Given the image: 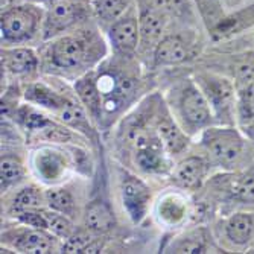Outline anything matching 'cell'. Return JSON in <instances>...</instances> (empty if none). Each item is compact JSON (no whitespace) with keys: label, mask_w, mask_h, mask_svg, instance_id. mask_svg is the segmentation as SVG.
Instances as JSON below:
<instances>
[{"label":"cell","mask_w":254,"mask_h":254,"mask_svg":"<svg viewBox=\"0 0 254 254\" xmlns=\"http://www.w3.org/2000/svg\"><path fill=\"white\" fill-rule=\"evenodd\" d=\"M41 11L32 5H18L2 14V38L9 43L31 40L38 31Z\"/></svg>","instance_id":"1"},{"label":"cell","mask_w":254,"mask_h":254,"mask_svg":"<svg viewBox=\"0 0 254 254\" xmlns=\"http://www.w3.org/2000/svg\"><path fill=\"white\" fill-rule=\"evenodd\" d=\"M202 143L212 158L222 166L232 165L244 148L242 137L233 128H209L204 132Z\"/></svg>","instance_id":"2"},{"label":"cell","mask_w":254,"mask_h":254,"mask_svg":"<svg viewBox=\"0 0 254 254\" xmlns=\"http://www.w3.org/2000/svg\"><path fill=\"white\" fill-rule=\"evenodd\" d=\"M180 111L186 124L192 128H202L212 122L210 104L193 82H188L181 91Z\"/></svg>","instance_id":"3"},{"label":"cell","mask_w":254,"mask_h":254,"mask_svg":"<svg viewBox=\"0 0 254 254\" xmlns=\"http://www.w3.org/2000/svg\"><path fill=\"white\" fill-rule=\"evenodd\" d=\"M85 15V8L73 0H52L44 20V37H54L68 29Z\"/></svg>","instance_id":"4"},{"label":"cell","mask_w":254,"mask_h":254,"mask_svg":"<svg viewBox=\"0 0 254 254\" xmlns=\"http://www.w3.org/2000/svg\"><path fill=\"white\" fill-rule=\"evenodd\" d=\"M151 193L145 184L135 177H127L122 181L124 205L134 222H140L148 210Z\"/></svg>","instance_id":"5"},{"label":"cell","mask_w":254,"mask_h":254,"mask_svg":"<svg viewBox=\"0 0 254 254\" xmlns=\"http://www.w3.org/2000/svg\"><path fill=\"white\" fill-rule=\"evenodd\" d=\"M110 40L114 49L121 54L131 55L132 52H135L138 40H140L138 20L134 17H121L111 25Z\"/></svg>","instance_id":"6"},{"label":"cell","mask_w":254,"mask_h":254,"mask_svg":"<svg viewBox=\"0 0 254 254\" xmlns=\"http://www.w3.org/2000/svg\"><path fill=\"white\" fill-rule=\"evenodd\" d=\"M137 148V154H135V161L138 168L145 172H160L165 169V157H163V148H161V143L158 145L155 140L146 134L142 132L138 134L134 142H132Z\"/></svg>","instance_id":"7"},{"label":"cell","mask_w":254,"mask_h":254,"mask_svg":"<svg viewBox=\"0 0 254 254\" xmlns=\"http://www.w3.org/2000/svg\"><path fill=\"white\" fill-rule=\"evenodd\" d=\"M84 41L76 37H63L52 46V61L61 68H73L84 60Z\"/></svg>","instance_id":"8"},{"label":"cell","mask_w":254,"mask_h":254,"mask_svg":"<svg viewBox=\"0 0 254 254\" xmlns=\"http://www.w3.org/2000/svg\"><path fill=\"white\" fill-rule=\"evenodd\" d=\"M199 84L205 91L204 95L207 101H209V104L219 114H227L232 110L233 88L225 79L216 76H205V78H199Z\"/></svg>","instance_id":"9"},{"label":"cell","mask_w":254,"mask_h":254,"mask_svg":"<svg viewBox=\"0 0 254 254\" xmlns=\"http://www.w3.org/2000/svg\"><path fill=\"white\" fill-rule=\"evenodd\" d=\"M188 46L180 37H165L155 46V64L158 65H174L188 60Z\"/></svg>","instance_id":"10"},{"label":"cell","mask_w":254,"mask_h":254,"mask_svg":"<svg viewBox=\"0 0 254 254\" xmlns=\"http://www.w3.org/2000/svg\"><path fill=\"white\" fill-rule=\"evenodd\" d=\"M207 174L205 161L199 157H189L183 160L175 169V181L186 189H198Z\"/></svg>","instance_id":"11"},{"label":"cell","mask_w":254,"mask_h":254,"mask_svg":"<svg viewBox=\"0 0 254 254\" xmlns=\"http://www.w3.org/2000/svg\"><path fill=\"white\" fill-rule=\"evenodd\" d=\"M114 215L107 202L93 201L87 205L85 210V224L90 230L98 233H105L114 227Z\"/></svg>","instance_id":"12"},{"label":"cell","mask_w":254,"mask_h":254,"mask_svg":"<svg viewBox=\"0 0 254 254\" xmlns=\"http://www.w3.org/2000/svg\"><path fill=\"white\" fill-rule=\"evenodd\" d=\"M2 61L8 70L15 75L29 73L38 64V60H37V55L34 54V51L26 49V48H17V49H11V51H5Z\"/></svg>","instance_id":"13"},{"label":"cell","mask_w":254,"mask_h":254,"mask_svg":"<svg viewBox=\"0 0 254 254\" xmlns=\"http://www.w3.org/2000/svg\"><path fill=\"white\" fill-rule=\"evenodd\" d=\"M15 247L21 253L46 254V253H51L52 250V239L49 235H46L40 228L28 230V232H23L17 238Z\"/></svg>","instance_id":"14"},{"label":"cell","mask_w":254,"mask_h":254,"mask_svg":"<svg viewBox=\"0 0 254 254\" xmlns=\"http://www.w3.org/2000/svg\"><path fill=\"white\" fill-rule=\"evenodd\" d=\"M75 88H76V93H78L81 102L87 107L88 113L91 114V116L99 118L104 104L101 101L102 93H101L96 81L91 79L90 76H85L75 84Z\"/></svg>","instance_id":"15"},{"label":"cell","mask_w":254,"mask_h":254,"mask_svg":"<svg viewBox=\"0 0 254 254\" xmlns=\"http://www.w3.org/2000/svg\"><path fill=\"white\" fill-rule=\"evenodd\" d=\"M158 135H160V143L171 154L181 152L188 145V137L183 134V131L171 119L160 121Z\"/></svg>","instance_id":"16"},{"label":"cell","mask_w":254,"mask_h":254,"mask_svg":"<svg viewBox=\"0 0 254 254\" xmlns=\"http://www.w3.org/2000/svg\"><path fill=\"white\" fill-rule=\"evenodd\" d=\"M163 26H165V23L157 11L149 9V8L142 11L140 18H138V29H140V38L146 44L149 43L158 44L161 32H163Z\"/></svg>","instance_id":"17"},{"label":"cell","mask_w":254,"mask_h":254,"mask_svg":"<svg viewBox=\"0 0 254 254\" xmlns=\"http://www.w3.org/2000/svg\"><path fill=\"white\" fill-rule=\"evenodd\" d=\"M253 219L250 215L247 213H236L227 222V236L228 239L238 244V245H244L251 239L253 235Z\"/></svg>","instance_id":"18"},{"label":"cell","mask_w":254,"mask_h":254,"mask_svg":"<svg viewBox=\"0 0 254 254\" xmlns=\"http://www.w3.org/2000/svg\"><path fill=\"white\" fill-rule=\"evenodd\" d=\"M26 99L41 105L44 108H51V110H61L65 104V99L57 95L55 91H52L49 87H46L43 84H34L26 90Z\"/></svg>","instance_id":"19"},{"label":"cell","mask_w":254,"mask_h":254,"mask_svg":"<svg viewBox=\"0 0 254 254\" xmlns=\"http://www.w3.org/2000/svg\"><path fill=\"white\" fill-rule=\"evenodd\" d=\"M60 116L63 119V122H65L67 125H70L79 131H84L85 134L91 132V127L88 124V119L85 116L84 110L76 105L72 101H65L64 107L60 110Z\"/></svg>","instance_id":"20"},{"label":"cell","mask_w":254,"mask_h":254,"mask_svg":"<svg viewBox=\"0 0 254 254\" xmlns=\"http://www.w3.org/2000/svg\"><path fill=\"white\" fill-rule=\"evenodd\" d=\"M44 198L52 210L60 212L65 216H73L75 201H73V196L65 189H49V190H46Z\"/></svg>","instance_id":"21"},{"label":"cell","mask_w":254,"mask_h":254,"mask_svg":"<svg viewBox=\"0 0 254 254\" xmlns=\"http://www.w3.org/2000/svg\"><path fill=\"white\" fill-rule=\"evenodd\" d=\"M95 12L104 21H118L127 9V0H95Z\"/></svg>","instance_id":"22"},{"label":"cell","mask_w":254,"mask_h":254,"mask_svg":"<svg viewBox=\"0 0 254 254\" xmlns=\"http://www.w3.org/2000/svg\"><path fill=\"white\" fill-rule=\"evenodd\" d=\"M25 169L20 163L18 158L14 157H2V163H0V177H2V189L12 186L23 178Z\"/></svg>","instance_id":"23"},{"label":"cell","mask_w":254,"mask_h":254,"mask_svg":"<svg viewBox=\"0 0 254 254\" xmlns=\"http://www.w3.org/2000/svg\"><path fill=\"white\" fill-rule=\"evenodd\" d=\"M46 222H48V230L60 238H70L73 235V225L68 221V218L60 212H43Z\"/></svg>","instance_id":"24"},{"label":"cell","mask_w":254,"mask_h":254,"mask_svg":"<svg viewBox=\"0 0 254 254\" xmlns=\"http://www.w3.org/2000/svg\"><path fill=\"white\" fill-rule=\"evenodd\" d=\"M238 110L244 121H254V82L238 87Z\"/></svg>","instance_id":"25"},{"label":"cell","mask_w":254,"mask_h":254,"mask_svg":"<svg viewBox=\"0 0 254 254\" xmlns=\"http://www.w3.org/2000/svg\"><path fill=\"white\" fill-rule=\"evenodd\" d=\"M233 196L241 202H254V172H247L238 178L232 188Z\"/></svg>","instance_id":"26"},{"label":"cell","mask_w":254,"mask_h":254,"mask_svg":"<svg viewBox=\"0 0 254 254\" xmlns=\"http://www.w3.org/2000/svg\"><path fill=\"white\" fill-rule=\"evenodd\" d=\"M64 253H98V247L93 245V241L88 235L78 233L67 238V242L63 247Z\"/></svg>","instance_id":"27"},{"label":"cell","mask_w":254,"mask_h":254,"mask_svg":"<svg viewBox=\"0 0 254 254\" xmlns=\"http://www.w3.org/2000/svg\"><path fill=\"white\" fill-rule=\"evenodd\" d=\"M41 195L35 188H26L23 189L14 199V207L17 210L23 212V210H28V209H34L40 204Z\"/></svg>","instance_id":"28"},{"label":"cell","mask_w":254,"mask_h":254,"mask_svg":"<svg viewBox=\"0 0 254 254\" xmlns=\"http://www.w3.org/2000/svg\"><path fill=\"white\" fill-rule=\"evenodd\" d=\"M238 87L254 82V57L248 55L236 64Z\"/></svg>","instance_id":"29"},{"label":"cell","mask_w":254,"mask_h":254,"mask_svg":"<svg viewBox=\"0 0 254 254\" xmlns=\"http://www.w3.org/2000/svg\"><path fill=\"white\" fill-rule=\"evenodd\" d=\"M20 118L23 125L28 129H44L48 125H51V121L48 118L29 108H23L20 111Z\"/></svg>","instance_id":"30"},{"label":"cell","mask_w":254,"mask_h":254,"mask_svg":"<svg viewBox=\"0 0 254 254\" xmlns=\"http://www.w3.org/2000/svg\"><path fill=\"white\" fill-rule=\"evenodd\" d=\"M20 221L25 222L34 228H40V230H48V222H46V218L43 215V212H35V210H23L20 213Z\"/></svg>","instance_id":"31"},{"label":"cell","mask_w":254,"mask_h":254,"mask_svg":"<svg viewBox=\"0 0 254 254\" xmlns=\"http://www.w3.org/2000/svg\"><path fill=\"white\" fill-rule=\"evenodd\" d=\"M160 2L166 9H169L172 14H177V15L186 14L189 11L186 0H160Z\"/></svg>","instance_id":"32"},{"label":"cell","mask_w":254,"mask_h":254,"mask_svg":"<svg viewBox=\"0 0 254 254\" xmlns=\"http://www.w3.org/2000/svg\"><path fill=\"white\" fill-rule=\"evenodd\" d=\"M245 132L248 134V137H250V138H253V140H254V122H253V124H250V125L245 128Z\"/></svg>","instance_id":"33"},{"label":"cell","mask_w":254,"mask_h":254,"mask_svg":"<svg viewBox=\"0 0 254 254\" xmlns=\"http://www.w3.org/2000/svg\"><path fill=\"white\" fill-rule=\"evenodd\" d=\"M46 2H52V0H46Z\"/></svg>","instance_id":"34"}]
</instances>
